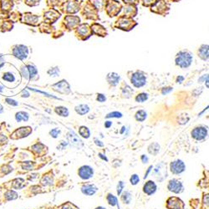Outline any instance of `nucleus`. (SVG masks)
I'll list each match as a JSON object with an SVG mask.
<instances>
[{"label":"nucleus","instance_id":"423d86ee","mask_svg":"<svg viewBox=\"0 0 209 209\" xmlns=\"http://www.w3.org/2000/svg\"><path fill=\"white\" fill-rule=\"evenodd\" d=\"M207 135V130L205 127H197L194 129L193 131L192 132V136L194 139L197 141H201L205 138Z\"/></svg>","mask_w":209,"mask_h":209},{"label":"nucleus","instance_id":"aec40b11","mask_svg":"<svg viewBox=\"0 0 209 209\" xmlns=\"http://www.w3.org/2000/svg\"><path fill=\"white\" fill-rule=\"evenodd\" d=\"M79 133H80V135L82 137H84V138H89V134H90L89 129L87 127H85V126H81V127L80 128V132H79Z\"/></svg>","mask_w":209,"mask_h":209},{"label":"nucleus","instance_id":"9d476101","mask_svg":"<svg viewBox=\"0 0 209 209\" xmlns=\"http://www.w3.org/2000/svg\"><path fill=\"white\" fill-rule=\"evenodd\" d=\"M55 90L59 91L61 93H68L70 92V86L68 85V83L65 80H62V81L59 82L57 84L53 85Z\"/></svg>","mask_w":209,"mask_h":209},{"label":"nucleus","instance_id":"f257e3e1","mask_svg":"<svg viewBox=\"0 0 209 209\" xmlns=\"http://www.w3.org/2000/svg\"><path fill=\"white\" fill-rule=\"evenodd\" d=\"M192 62V56L186 51H182L177 55L176 64L181 68L185 69L189 67Z\"/></svg>","mask_w":209,"mask_h":209},{"label":"nucleus","instance_id":"f8f14e48","mask_svg":"<svg viewBox=\"0 0 209 209\" xmlns=\"http://www.w3.org/2000/svg\"><path fill=\"white\" fill-rule=\"evenodd\" d=\"M82 192L85 195H88V196H91V195H94L95 193V192L97 191V187L94 185H91V184H87V185H85V186H82Z\"/></svg>","mask_w":209,"mask_h":209},{"label":"nucleus","instance_id":"6e6552de","mask_svg":"<svg viewBox=\"0 0 209 209\" xmlns=\"http://www.w3.org/2000/svg\"><path fill=\"white\" fill-rule=\"evenodd\" d=\"M67 138L69 140L70 143L73 146V147H80L83 146V142L82 141L80 138L79 136L74 133V132H70L68 134H67Z\"/></svg>","mask_w":209,"mask_h":209},{"label":"nucleus","instance_id":"f3484780","mask_svg":"<svg viewBox=\"0 0 209 209\" xmlns=\"http://www.w3.org/2000/svg\"><path fill=\"white\" fill-rule=\"evenodd\" d=\"M15 119L18 122H21L22 120L23 121H28L29 120V114L24 111H20L16 114Z\"/></svg>","mask_w":209,"mask_h":209},{"label":"nucleus","instance_id":"4c0bfd02","mask_svg":"<svg viewBox=\"0 0 209 209\" xmlns=\"http://www.w3.org/2000/svg\"><path fill=\"white\" fill-rule=\"evenodd\" d=\"M141 160H142L143 163H147V162H148V158H147V156H146L145 155H142V156H141Z\"/></svg>","mask_w":209,"mask_h":209},{"label":"nucleus","instance_id":"1a4fd4ad","mask_svg":"<svg viewBox=\"0 0 209 209\" xmlns=\"http://www.w3.org/2000/svg\"><path fill=\"white\" fill-rule=\"evenodd\" d=\"M182 184L181 182H179L177 179H173L171 180L169 183H168V189L170 190L171 192H175V193H179L182 191Z\"/></svg>","mask_w":209,"mask_h":209},{"label":"nucleus","instance_id":"2eb2a0df","mask_svg":"<svg viewBox=\"0 0 209 209\" xmlns=\"http://www.w3.org/2000/svg\"><path fill=\"white\" fill-rule=\"evenodd\" d=\"M89 108L87 104H80L75 107V111L79 114V115H85L86 113L89 112Z\"/></svg>","mask_w":209,"mask_h":209},{"label":"nucleus","instance_id":"49530a36","mask_svg":"<svg viewBox=\"0 0 209 209\" xmlns=\"http://www.w3.org/2000/svg\"><path fill=\"white\" fill-rule=\"evenodd\" d=\"M95 209H105V208L102 207H97V208H95Z\"/></svg>","mask_w":209,"mask_h":209},{"label":"nucleus","instance_id":"c85d7f7f","mask_svg":"<svg viewBox=\"0 0 209 209\" xmlns=\"http://www.w3.org/2000/svg\"><path fill=\"white\" fill-rule=\"evenodd\" d=\"M59 133H60V131L58 130L57 128H55V129H54V130H52V131L50 132V134L51 135V136H53L54 138H56V137L59 136Z\"/></svg>","mask_w":209,"mask_h":209},{"label":"nucleus","instance_id":"5701e85b","mask_svg":"<svg viewBox=\"0 0 209 209\" xmlns=\"http://www.w3.org/2000/svg\"><path fill=\"white\" fill-rule=\"evenodd\" d=\"M121 199H122V201H124L125 203L129 204V203L131 202V200H132V196H131L130 192H124V193H123V195H122Z\"/></svg>","mask_w":209,"mask_h":209},{"label":"nucleus","instance_id":"0eeeda50","mask_svg":"<svg viewBox=\"0 0 209 209\" xmlns=\"http://www.w3.org/2000/svg\"><path fill=\"white\" fill-rule=\"evenodd\" d=\"M93 174V169L90 167H89V166H83L79 170V176L82 179H85V180H87V179H89V178L92 177Z\"/></svg>","mask_w":209,"mask_h":209},{"label":"nucleus","instance_id":"9b49d317","mask_svg":"<svg viewBox=\"0 0 209 209\" xmlns=\"http://www.w3.org/2000/svg\"><path fill=\"white\" fill-rule=\"evenodd\" d=\"M143 191L144 192L147 193V195H151V194L155 193V192L156 191V185L153 182L149 181L144 185Z\"/></svg>","mask_w":209,"mask_h":209},{"label":"nucleus","instance_id":"7c9ffc66","mask_svg":"<svg viewBox=\"0 0 209 209\" xmlns=\"http://www.w3.org/2000/svg\"><path fill=\"white\" fill-rule=\"evenodd\" d=\"M105 100H106V98H105V96H104V95H102V94H98L97 101H99V102H104V101H105Z\"/></svg>","mask_w":209,"mask_h":209},{"label":"nucleus","instance_id":"39448f33","mask_svg":"<svg viewBox=\"0 0 209 209\" xmlns=\"http://www.w3.org/2000/svg\"><path fill=\"white\" fill-rule=\"evenodd\" d=\"M170 168L171 171L173 174H180V173H182L185 171L186 167H185V164L182 161L177 160V161H174L173 162L171 163Z\"/></svg>","mask_w":209,"mask_h":209},{"label":"nucleus","instance_id":"f03ea898","mask_svg":"<svg viewBox=\"0 0 209 209\" xmlns=\"http://www.w3.org/2000/svg\"><path fill=\"white\" fill-rule=\"evenodd\" d=\"M146 82H147V77L145 76V74L142 72L138 71L132 75V83L136 88H140V87L144 86L146 85Z\"/></svg>","mask_w":209,"mask_h":209},{"label":"nucleus","instance_id":"cd10ccee","mask_svg":"<svg viewBox=\"0 0 209 209\" xmlns=\"http://www.w3.org/2000/svg\"><path fill=\"white\" fill-rule=\"evenodd\" d=\"M5 102H6L7 104L12 105V106H17V105L19 104V102H17V101L13 100L11 98H7V99L5 100Z\"/></svg>","mask_w":209,"mask_h":209},{"label":"nucleus","instance_id":"a211bd4d","mask_svg":"<svg viewBox=\"0 0 209 209\" xmlns=\"http://www.w3.org/2000/svg\"><path fill=\"white\" fill-rule=\"evenodd\" d=\"M55 112L58 114L59 116H69V111L66 107H63V106H59L55 108Z\"/></svg>","mask_w":209,"mask_h":209},{"label":"nucleus","instance_id":"a18cd8bd","mask_svg":"<svg viewBox=\"0 0 209 209\" xmlns=\"http://www.w3.org/2000/svg\"><path fill=\"white\" fill-rule=\"evenodd\" d=\"M125 130H126V127H125V126H123V127H122V130L120 131V133L122 134V133H123V132H125Z\"/></svg>","mask_w":209,"mask_h":209},{"label":"nucleus","instance_id":"72a5a7b5","mask_svg":"<svg viewBox=\"0 0 209 209\" xmlns=\"http://www.w3.org/2000/svg\"><path fill=\"white\" fill-rule=\"evenodd\" d=\"M172 90V88H164L162 90V94L163 95H165V94H167L169 93V92H171Z\"/></svg>","mask_w":209,"mask_h":209},{"label":"nucleus","instance_id":"7ed1b4c3","mask_svg":"<svg viewBox=\"0 0 209 209\" xmlns=\"http://www.w3.org/2000/svg\"><path fill=\"white\" fill-rule=\"evenodd\" d=\"M21 74L23 75V78L27 79V80H31L35 77V75H37L38 71L36 67L32 65H28L23 66L21 70Z\"/></svg>","mask_w":209,"mask_h":209},{"label":"nucleus","instance_id":"58836bf2","mask_svg":"<svg viewBox=\"0 0 209 209\" xmlns=\"http://www.w3.org/2000/svg\"><path fill=\"white\" fill-rule=\"evenodd\" d=\"M111 125H112V122H111V121H106V122L104 123V126L106 128H109L111 127Z\"/></svg>","mask_w":209,"mask_h":209},{"label":"nucleus","instance_id":"2f4dec72","mask_svg":"<svg viewBox=\"0 0 209 209\" xmlns=\"http://www.w3.org/2000/svg\"><path fill=\"white\" fill-rule=\"evenodd\" d=\"M5 65V61L4 59V55L2 54H0V69L3 68Z\"/></svg>","mask_w":209,"mask_h":209},{"label":"nucleus","instance_id":"412c9836","mask_svg":"<svg viewBox=\"0 0 209 209\" xmlns=\"http://www.w3.org/2000/svg\"><path fill=\"white\" fill-rule=\"evenodd\" d=\"M147 118V112L144 111H139L136 114V119L138 121H143Z\"/></svg>","mask_w":209,"mask_h":209},{"label":"nucleus","instance_id":"a878e982","mask_svg":"<svg viewBox=\"0 0 209 209\" xmlns=\"http://www.w3.org/2000/svg\"><path fill=\"white\" fill-rule=\"evenodd\" d=\"M130 181H131V183H132V185H136V184L139 182L140 178L137 175L134 174L132 176V177H131V180H130Z\"/></svg>","mask_w":209,"mask_h":209},{"label":"nucleus","instance_id":"f704fd0d","mask_svg":"<svg viewBox=\"0 0 209 209\" xmlns=\"http://www.w3.org/2000/svg\"><path fill=\"white\" fill-rule=\"evenodd\" d=\"M67 146V142H65V141H62L61 143H60V145L59 146L58 148H59V149H64V148H65V147Z\"/></svg>","mask_w":209,"mask_h":209},{"label":"nucleus","instance_id":"bb28decb","mask_svg":"<svg viewBox=\"0 0 209 209\" xmlns=\"http://www.w3.org/2000/svg\"><path fill=\"white\" fill-rule=\"evenodd\" d=\"M48 73L50 74L51 76H58L59 74V70L58 68H54V69H51L48 71Z\"/></svg>","mask_w":209,"mask_h":209},{"label":"nucleus","instance_id":"20e7f679","mask_svg":"<svg viewBox=\"0 0 209 209\" xmlns=\"http://www.w3.org/2000/svg\"><path fill=\"white\" fill-rule=\"evenodd\" d=\"M14 56L20 60H23L28 57V48L24 45H16L13 50Z\"/></svg>","mask_w":209,"mask_h":209},{"label":"nucleus","instance_id":"4468645a","mask_svg":"<svg viewBox=\"0 0 209 209\" xmlns=\"http://www.w3.org/2000/svg\"><path fill=\"white\" fill-rule=\"evenodd\" d=\"M199 56L201 57L202 59H208V45H202V46L199 49Z\"/></svg>","mask_w":209,"mask_h":209},{"label":"nucleus","instance_id":"c03bdc74","mask_svg":"<svg viewBox=\"0 0 209 209\" xmlns=\"http://www.w3.org/2000/svg\"><path fill=\"white\" fill-rule=\"evenodd\" d=\"M4 86H2V85H0V93H2V92L4 91Z\"/></svg>","mask_w":209,"mask_h":209},{"label":"nucleus","instance_id":"473e14b6","mask_svg":"<svg viewBox=\"0 0 209 209\" xmlns=\"http://www.w3.org/2000/svg\"><path fill=\"white\" fill-rule=\"evenodd\" d=\"M126 89L125 88V89H123V94H124V95H125V94H126V95H129V94H128V92H130V93H131V94H132V92H133V91H132V89H131V88H130L129 86H126Z\"/></svg>","mask_w":209,"mask_h":209},{"label":"nucleus","instance_id":"dca6fc26","mask_svg":"<svg viewBox=\"0 0 209 209\" xmlns=\"http://www.w3.org/2000/svg\"><path fill=\"white\" fill-rule=\"evenodd\" d=\"M2 78H3L4 81L8 82V83H13V82L15 81V80H16L14 74L12 73V72H10V71L5 72Z\"/></svg>","mask_w":209,"mask_h":209},{"label":"nucleus","instance_id":"393cba45","mask_svg":"<svg viewBox=\"0 0 209 209\" xmlns=\"http://www.w3.org/2000/svg\"><path fill=\"white\" fill-rule=\"evenodd\" d=\"M120 117H122V114L120 112H117V111L110 113L106 116V118H120Z\"/></svg>","mask_w":209,"mask_h":209},{"label":"nucleus","instance_id":"ea45409f","mask_svg":"<svg viewBox=\"0 0 209 209\" xmlns=\"http://www.w3.org/2000/svg\"><path fill=\"white\" fill-rule=\"evenodd\" d=\"M22 96L23 97H29V94L28 93L26 90H23V93H22Z\"/></svg>","mask_w":209,"mask_h":209},{"label":"nucleus","instance_id":"a19ab883","mask_svg":"<svg viewBox=\"0 0 209 209\" xmlns=\"http://www.w3.org/2000/svg\"><path fill=\"white\" fill-rule=\"evenodd\" d=\"M184 80V77H182V76H179V77L177 78V82L178 83H182V81Z\"/></svg>","mask_w":209,"mask_h":209},{"label":"nucleus","instance_id":"b1692460","mask_svg":"<svg viewBox=\"0 0 209 209\" xmlns=\"http://www.w3.org/2000/svg\"><path fill=\"white\" fill-rule=\"evenodd\" d=\"M148 99V95L146 93H141L138 95L136 98V101L140 103H142L144 101H146Z\"/></svg>","mask_w":209,"mask_h":209},{"label":"nucleus","instance_id":"6ab92c4d","mask_svg":"<svg viewBox=\"0 0 209 209\" xmlns=\"http://www.w3.org/2000/svg\"><path fill=\"white\" fill-rule=\"evenodd\" d=\"M148 151L152 155H156L159 152V151H160V146L157 143L151 144V146L149 147V148H148Z\"/></svg>","mask_w":209,"mask_h":209},{"label":"nucleus","instance_id":"37998d69","mask_svg":"<svg viewBox=\"0 0 209 209\" xmlns=\"http://www.w3.org/2000/svg\"><path fill=\"white\" fill-rule=\"evenodd\" d=\"M151 168H152V166H151V167H149V168H148V171H147V173H146V175H145V177H144V178H146V177H147V175H148V173H149V172H150V171H151Z\"/></svg>","mask_w":209,"mask_h":209},{"label":"nucleus","instance_id":"ddd939ff","mask_svg":"<svg viewBox=\"0 0 209 209\" xmlns=\"http://www.w3.org/2000/svg\"><path fill=\"white\" fill-rule=\"evenodd\" d=\"M107 80L111 85L116 86L120 81V75L116 73H110L107 75Z\"/></svg>","mask_w":209,"mask_h":209},{"label":"nucleus","instance_id":"4be33fe9","mask_svg":"<svg viewBox=\"0 0 209 209\" xmlns=\"http://www.w3.org/2000/svg\"><path fill=\"white\" fill-rule=\"evenodd\" d=\"M107 201H108L109 204H110V205H111L112 207L118 205L117 198H116L115 196H113L112 194H111V193L108 194V196H107Z\"/></svg>","mask_w":209,"mask_h":209},{"label":"nucleus","instance_id":"c756f323","mask_svg":"<svg viewBox=\"0 0 209 209\" xmlns=\"http://www.w3.org/2000/svg\"><path fill=\"white\" fill-rule=\"evenodd\" d=\"M123 187H124V183H123V182H119V183H118V186H117V194H118V195H120Z\"/></svg>","mask_w":209,"mask_h":209},{"label":"nucleus","instance_id":"e433bc0d","mask_svg":"<svg viewBox=\"0 0 209 209\" xmlns=\"http://www.w3.org/2000/svg\"><path fill=\"white\" fill-rule=\"evenodd\" d=\"M95 144H96L97 146H99V147H103L104 146V144L101 143V141H99L98 139H95Z\"/></svg>","mask_w":209,"mask_h":209},{"label":"nucleus","instance_id":"79ce46f5","mask_svg":"<svg viewBox=\"0 0 209 209\" xmlns=\"http://www.w3.org/2000/svg\"><path fill=\"white\" fill-rule=\"evenodd\" d=\"M99 156H100V157H101V158H102L103 160H104V161H106V162L108 161V159L106 158V156H104L103 154H99Z\"/></svg>","mask_w":209,"mask_h":209},{"label":"nucleus","instance_id":"c9c22d12","mask_svg":"<svg viewBox=\"0 0 209 209\" xmlns=\"http://www.w3.org/2000/svg\"><path fill=\"white\" fill-rule=\"evenodd\" d=\"M207 78H208V76H207V74H205L204 76H202V77L200 78V79L198 80V82H199V83H201V82L203 81L204 80H207Z\"/></svg>","mask_w":209,"mask_h":209}]
</instances>
